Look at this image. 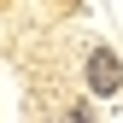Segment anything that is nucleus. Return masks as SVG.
<instances>
[{"label": "nucleus", "mask_w": 123, "mask_h": 123, "mask_svg": "<svg viewBox=\"0 0 123 123\" xmlns=\"http://www.w3.org/2000/svg\"><path fill=\"white\" fill-rule=\"evenodd\" d=\"M88 88H94V94H117V88H123V65H117L111 47H94V53H88Z\"/></svg>", "instance_id": "f257e3e1"}]
</instances>
